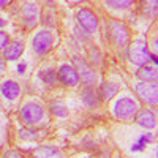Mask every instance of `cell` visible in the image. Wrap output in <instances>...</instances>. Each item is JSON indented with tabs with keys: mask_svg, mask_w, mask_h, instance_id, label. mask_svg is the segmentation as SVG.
I'll return each instance as SVG.
<instances>
[{
	"mask_svg": "<svg viewBox=\"0 0 158 158\" xmlns=\"http://www.w3.org/2000/svg\"><path fill=\"white\" fill-rule=\"evenodd\" d=\"M150 60L158 67V56H156V54H150Z\"/></svg>",
	"mask_w": 158,
	"mask_h": 158,
	"instance_id": "d4e9b609",
	"label": "cell"
},
{
	"mask_svg": "<svg viewBox=\"0 0 158 158\" xmlns=\"http://www.w3.org/2000/svg\"><path fill=\"white\" fill-rule=\"evenodd\" d=\"M21 16H22V21L27 24V27H33L38 19V5L35 2L24 3L21 8Z\"/></svg>",
	"mask_w": 158,
	"mask_h": 158,
	"instance_id": "8fae6325",
	"label": "cell"
},
{
	"mask_svg": "<svg viewBox=\"0 0 158 158\" xmlns=\"http://www.w3.org/2000/svg\"><path fill=\"white\" fill-rule=\"evenodd\" d=\"M150 141H152V135H150V133H144V135L138 139V142L131 146V152H141V150H144V147H146Z\"/></svg>",
	"mask_w": 158,
	"mask_h": 158,
	"instance_id": "ffe728a7",
	"label": "cell"
},
{
	"mask_svg": "<svg viewBox=\"0 0 158 158\" xmlns=\"http://www.w3.org/2000/svg\"><path fill=\"white\" fill-rule=\"evenodd\" d=\"M25 70H27V63H25V62H21L19 65H18V74H24L25 73Z\"/></svg>",
	"mask_w": 158,
	"mask_h": 158,
	"instance_id": "cb8c5ba5",
	"label": "cell"
},
{
	"mask_svg": "<svg viewBox=\"0 0 158 158\" xmlns=\"http://www.w3.org/2000/svg\"><path fill=\"white\" fill-rule=\"evenodd\" d=\"M81 100L82 103L85 104L87 108L90 109H94V108H98L100 106V92L95 89V87H92V85H85L81 92Z\"/></svg>",
	"mask_w": 158,
	"mask_h": 158,
	"instance_id": "30bf717a",
	"label": "cell"
},
{
	"mask_svg": "<svg viewBox=\"0 0 158 158\" xmlns=\"http://www.w3.org/2000/svg\"><path fill=\"white\" fill-rule=\"evenodd\" d=\"M52 44H54V35L49 30H38L32 36V51L38 57L48 54Z\"/></svg>",
	"mask_w": 158,
	"mask_h": 158,
	"instance_id": "277c9868",
	"label": "cell"
},
{
	"mask_svg": "<svg viewBox=\"0 0 158 158\" xmlns=\"http://www.w3.org/2000/svg\"><path fill=\"white\" fill-rule=\"evenodd\" d=\"M40 79L48 84V85H52V84H56L57 82V79H59V74L56 70H52V68H43L41 71H40Z\"/></svg>",
	"mask_w": 158,
	"mask_h": 158,
	"instance_id": "ac0fdd59",
	"label": "cell"
},
{
	"mask_svg": "<svg viewBox=\"0 0 158 158\" xmlns=\"http://www.w3.org/2000/svg\"><path fill=\"white\" fill-rule=\"evenodd\" d=\"M156 158H158V149H156Z\"/></svg>",
	"mask_w": 158,
	"mask_h": 158,
	"instance_id": "83f0119b",
	"label": "cell"
},
{
	"mask_svg": "<svg viewBox=\"0 0 158 158\" xmlns=\"http://www.w3.org/2000/svg\"><path fill=\"white\" fill-rule=\"evenodd\" d=\"M19 115H21L24 123L35 125V123H40L44 118V108L41 104L35 103V101H27V103L22 104Z\"/></svg>",
	"mask_w": 158,
	"mask_h": 158,
	"instance_id": "3957f363",
	"label": "cell"
},
{
	"mask_svg": "<svg viewBox=\"0 0 158 158\" xmlns=\"http://www.w3.org/2000/svg\"><path fill=\"white\" fill-rule=\"evenodd\" d=\"M106 32H108V36L112 41V44L122 48V46H127L128 41H130V32H128V27L125 25V22L118 21V19H109L108 24H106Z\"/></svg>",
	"mask_w": 158,
	"mask_h": 158,
	"instance_id": "7a4b0ae2",
	"label": "cell"
},
{
	"mask_svg": "<svg viewBox=\"0 0 158 158\" xmlns=\"http://www.w3.org/2000/svg\"><path fill=\"white\" fill-rule=\"evenodd\" d=\"M136 123L144 130H152L156 127V117L150 109H141L136 114Z\"/></svg>",
	"mask_w": 158,
	"mask_h": 158,
	"instance_id": "7c38bea8",
	"label": "cell"
},
{
	"mask_svg": "<svg viewBox=\"0 0 158 158\" xmlns=\"http://www.w3.org/2000/svg\"><path fill=\"white\" fill-rule=\"evenodd\" d=\"M136 76L146 82H158V70L150 65H144L136 71Z\"/></svg>",
	"mask_w": 158,
	"mask_h": 158,
	"instance_id": "2e32d148",
	"label": "cell"
},
{
	"mask_svg": "<svg viewBox=\"0 0 158 158\" xmlns=\"http://www.w3.org/2000/svg\"><path fill=\"white\" fill-rule=\"evenodd\" d=\"M73 65L76 67V70H77V73H79V77L82 79V82H84L85 85H92V84L95 82V79H97L95 70L92 68L84 59H81L79 56H76V57L73 59Z\"/></svg>",
	"mask_w": 158,
	"mask_h": 158,
	"instance_id": "9c48e42d",
	"label": "cell"
},
{
	"mask_svg": "<svg viewBox=\"0 0 158 158\" xmlns=\"http://www.w3.org/2000/svg\"><path fill=\"white\" fill-rule=\"evenodd\" d=\"M104 5L112 10H127L133 5V2H130V0H108V2H104Z\"/></svg>",
	"mask_w": 158,
	"mask_h": 158,
	"instance_id": "44dd1931",
	"label": "cell"
},
{
	"mask_svg": "<svg viewBox=\"0 0 158 158\" xmlns=\"http://www.w3.org/2000/svg\"><path fill=\"white\" fill-rule=\"evenodd\" d=\"M33 158H62V153L54 146H40L32 152Z\"/></svg>",
	"mask_w": 158,
	"mask_h": 158,
	"instance_id": "9a60e30c",
	"label": "cell"
},
{
	"mask_svg": "<svg viewBox=\"0 0 158 158\" xmlns=\"http://www.w3.org/2000/svg\"><path fill=\"white\" fill-rule=\"evenodd\" d=\"M51 112L56 117H67L68 115V108H67V104H65V101L56 100V101L51 103Z\"/></svg>",
	"mask_w": 158,
	"mask_h": 158,
	"instance_id": "d6986e66",
	"label": "cell"
},
{
	"mask_svg": "<svg viewBox=\"0 0 158 158\" xmlns=\"http://www.w3.org/2000/svg\"><path fill=\"white\" fill-rule=\"evenodd\" d=\"M138 108L139 106H138L136 100H133L131 97H120L112 104V114L117 120L131 122L133 118H136V114L139 111Z\"/></svg>",
	"mask_w": 158,
	"mask_h": 158,
	"instance_id": "6da1fadb",
	"label": "cell"
},
{
	"mask_svg": "<svg viewBox=\"0 0 158 158\" xmlns=\"http://www.w3.org/2000/svg\"><path fill=\"white\" fill-rule=\"evenodd\" d=\"M24 52V43L21 40H15V41H11L10 46L3 51V59L6 60H18Z\"/></svg>",
	"mask_w": 158,
	"mask_h": 158,
	"instance_id": "5bb4252c",
	"label": "cell"
},
{
	"mask_svg": "<svg viewBox=\"0 0 158 158\" xmlns=\"http://www.w3.org/2000/svg\"><path fill=\"white\" fill-rule=\"evenodd\" d=\"M128 57H130V62L133 65H138L139 68L144 67V65L147 63V60H150V52H149L147 43L142 41V40H135L130 46Z\"/></svg>",
	"mask_w": 158,
	"mask_h": 158,
	"instance_id": "5b68a950",
	"label": "cell"
},
{
	"mask_svg": "<svg viewBox=\"0 0 158 158\" xmlns=\"http://www.w3.org/2000/svg\"><path fill=\"white\" fill-rule=\"evenodd\" d=\"M120 90V87H118V84H115V82H112V81H106V82H103L101 84V87H100V97L103 98V100H111V98H114L115 95H117V92Z\"/></svg>",
	"mask_w": 158,
	"mask_h": 158,
	"instance_id": "e0dca14e",
	"label": "cell"
},
{
	"mask_svg": "<svg viewBox=\"0 0 158 158\" xmlns=\"http://www.w3.org/2000/svg\"><path fill=\"white\" fill-rule=\"evenodd\" d=\"M152 46H153V49H155V51L158 52V40H155V41H153V44H152ZM156 56H158V54H156Z\"/></svg>",
	"mask_w": 158,
	"mask_h": 158,
	"instance_id": "484cf974",
	"label": "cell"
},
{
	"mask_svg": "<svg viewBox=\"0 0 158 158\" xmlns=\"http://www.w3.org/2000/svg\"><path fill=\"white\" fill-rule=\"evenodd\" d=\"M0 67H2V71H3V70H5V59H3V60H2V65H0Z\"/></svg>",
	"mask_w": 158,
	"mask_h": 158,
	"instance_id": "4316f807",
	"label": "cell"
},
{
	"mask_svg": "<svg viewBox=\"0 0 158 158\" xmlns=\"http://www.w3.org/2000/svg\"><path fill=\"white\" fill-rule=\"evenodd\" d=\"M57 74H59V81L67 87H74V85L79 84V81H81L76 67L71 63H62L57 70Z\"/></svg>",
	"mask_w": 158,
	"mask_h": 158,
	"instance_id": "ba28073f",
	"label": "cell"
},
{
	"mask_svg": "<svg viewBox=\"0 0 158 158\" xmlns=\"http://www.w3.org/2000/svg\"><path fill=\"white\" fill-rule=\"evenodd\" d=\"M2 158H24V155L19 152V150H15V149H10V150H5Z\"/></svg>",
	"mask_w": 158,
	"mask_h": 158,
	"instance_id": "7402d4cb",
	"label": "cell"
},
{
	"mask_svg": "<svg viewBox=\"0 0 158 158\" xmlns=\"http://www.w3.org/2000/svg\"><path fill=\"white\" fill-rule=\"evenodd\" d=\"M76 21L79 24V27H81L84 32H87V33H94L98 29V18H97L95 13L92 10H89V8L77 10Z\"/></svg>",
	"mask_w": 158,
	"mask_h": 158,
	"instance_id": "52a82bcc",
	"label": "cell"
},
{
	"mask_svg": "<svg viewBox=\"0 0 158 158\" xmlns=\"http://www.w3.org/2000/svg\"><path fill=\"white\" fill-rule=\"evenodd\" d=\"M2 95L5 100L8 101H13L16 100L19 95H21V89H19V84L13 79H5L2 82Z\"/></svg>",
	"mask_w": 158,
	"mask_h": 158,
	"instance_id": "4fadbf2b",
	"label": "cell"
},
{
	"mask_svg": "<svg viewBox=\"0 0 158 158\" xmlns=\"http://www.w3.org/2000/svg\"><path fill=\"white\" fill-rule=\"evenodd\" d=\"M8 46H10V41H8L6 33L5 32H0V48H2V51H5Z\"/></svg>",
	"mask_w": 158,
	"mask_h": 158,
	"instance_id": "603a6c76",
	"label": "cell"
},
{
	"mask_svg": "<svg viewBox=\"0 0 158 158\" xmlns=\"http://www.w3.org/2000/svg\"><path fill=\"white\" fill-rule=\"evenodd\" d=\"M136 95L147 104H158V82L139 81L135 84Z\"/></svg>",
	"mask_w": 158,
	"mask_h": 158,
	"instance_id": "8992f818",
	"label": "cell"
}]
</instances>
